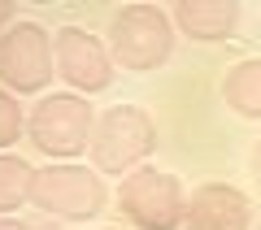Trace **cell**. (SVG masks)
Here are the masks:
<instances>
[{"instance_id": "cell-17", "label": "cell", "mask_w": 261, "mask_h": 230, "mask_svg": "<svg viewBox=\"0 0 261 230\" xmlns=\"http://www.w3.org/2000/svg\"><path fill=\"white\" fill-rule=\"evenodd\" d=\"M257 230H261V226H257Z\"/></svg>"}, {"instance_id": "cell-9", "label": "cell", "mask_w": 261, "mask_h": 230, "mask_svg": "<svg viewBox=\"0 0 261 230\" xmlns=\"http://www.w3.org/2000/svg\"><path fill=\"white\" fill-rule=\"evenodd\" d=\"M170 18L174 31H183L196 44H222L240 26V0H178Z\"/></svg>"}, {"instance_id": "cell-8", "label": "cell", "mask_w": 261, "mask_h": 230, "mask_svg": "<svg viewBox=\"0 0 261 230\" xmlns=\"http://www.w3.org/2000/svg\"><path fill=\"white\" fill-rule=\"evenodd\" d=\"M183 226L187 230H248L252 226V204L231 183H200L187 195Z\"/></svg>"}, {"instance_id": "cell-10", "label": "cell", "mask_w": 261, "mask_h": 230, "mask_svg": "<svg viewBox=\"0 0 261 230\" xmlns=\"http://www.w3.org/2000/svg\"><path fill=\"white\" fill-rule=\"evenodd\" d=\"M222 100L231 104L240 118L261 122V56L235 61L231 70L222 74Z\"/></svg>"}, {"instance_id": "cell-16", "label": "cell", "mask_w": 261, "mask_h": 230, "mask_svg": "<svg viewBox=\"0 0 261 230\" xmlns=\"http://www.w3.org/2000/svg\"><path fill=\"white\" fill-rule=\"evenodd\" d=\"M105 230H118V226H105Z\"/></svg>"}, {"instance_id": "cell-13", "label": "cell", "mask_w": 261, "mask_h": 230, "mask_svg": "<svg viewBox=\"0 0 261 230\" xmlns=\"http://www.w3.org/2000/svg\"><path fill=\"white\" fill-rule=\"evenodd\" d=\"M248 174H252V187L261 191V139L252 143V157H248Z\"/></svg>"}, {"instance_id": "cell-15", "label": "cell", "mask_w": 261, "mask_h": 230, "mask_svg": "<svg viewBox=\"0 0 261 230\" xmlns=\"http://www.w3.org/2000/svg\"><path fill=\"white\" fill-rule=\"evenodd\" d=\"M0 230H35V226H27V221H13V217H0Z\"/></svg>"}, {"instance_id": "cell-12", "label": "cell", "mask_w": 261, "mask_h": 230, "mask_svg": "<svg viewBox=\"0 0 261 230\" xmlns=\"http://www.w3.org/2000/svg\"><path fill=\"white\" fill-rule=\"evenodd\" d=\"M27 135V118H22V104L13 100V92L0 87V152H9L18 139Z\"/></svg>"}, {"instance_id": "cell-14", "label": "cell", "mask_w": 261, "mask_h": 230, "mask_svg": "<svg viewBox=\"0 0 261 230\" xmlns=\"http://www.w3.org/2000/svg\"><path fill=\"white\" fill-rule=\"evenodd\" d=\"M13 26V0H0V35Z\"/></svg>"}, {"instance_id": "cell-4", "label": "cell", "mask_w": 261, "mask_h": 230, "mask_svg": "<svg viewBox=\"0 0 261 230\" xmlns=\"http://www.w3.org/2000/svg\"><path fill=\"white\" fill-rule=\"evenodd\" d=\"M31 204L61 221H92L109 204V187H105V174H96V169L74 165V161H57V165L35 169Z\"/></svg>"}, {"instance_id": "cell-7", "label": "cell", "mask_w": 261, "mask_h": 230, "mask_svg": "<svg viewBox=\"0 0 261 230\" xmlns=\"http://www.w3.org/2000/svg\"><path fill=\"white\" fill-rule=\"evenodd\" d=\"M53 61L70 92L79 96H100L113 83V52L105 39H96L83 26H61L53 35Z\"/></svg>"}, {"instance_id": "cell-3", "label": "cell", "mask_w": 261, "mask_h": 230, "mask_svg": "<svg viewBox=\"0 0 261 230\" xmlns=\"http://www.w3.org/2000/svg\"><path fill=\"white\" fill-rule=\"evenodd\" d=\"M174 18L161 5H126L113 13L109 52L113 65H126L135 74H152L174 56Z\"/></svg>"}, {"instance_id": "cell-6", "label": "cell", "mask_w": 261, "mask_h": 230, "mask_svg": "<svg viewBox=\"0 0 261 230\" xmlns=\"http://www.w3.org/2000/svg\"><path fill=\"white\" fill-rule=\"evenodd\" d=\"M57 74L53 35L39 22H13L0 35V87L13 96H44Z\"/></svg>"}, {"instance_id": "cell-11", "label": "cell", "mask_w": 261, "mask_h": 230, "mask_svg": "<svg viewBox=\"0 0 261 230\" xmlns=\"http://www.w3.org/2000/svg\"><path fill=\"white\" fill-rule=\"evenodd\" d=\"M31 187H35V165L27 157L0 152V217H13L22 204H31Z\"/></svg>"}, {"instance_id": "cell-1", "label": "cell", "mask_w": 261, "mask_h": 230, "mask_svg": "<svg viewBox=\"0 0 261 230\" xmlns=\"http://www.w3.org/2000/svg\"><path fill=\"white\" fill-rule=\"evenodd\" d=\"M96 135V109L79 92H48L27 118V139L35 152L53 161H74L92 148Z\"/></svg>"}, {"instance_id": "cell-5", "label": "cell", "mask_w": 261, "mask_h": 230, "mask_svg": "<svg viewBox=\"0 0 261 230\" xmlns=\"http://www.w3.org/2000/svg\"><path fill=\"white\" fill-rule=\"evenodd\" d=\"M118 209L140 230H178L187 217V195L178 174L157 165H140L118 183Z\"/></svg>"}, {"instance_id": "cell-2", "label": "cell", "mask_w": 261, "mask_h": 230, "mask_svg": "<svg viewBox=\"0 0 261 230\" xmlns=\"http://www.w3.org/2000/svg\"><path fill=\"white\" fill-rule=\"evenodd\" d=\"M157 152V122L140 109V104H113L96 118V135H92V169L96 174H122L140 169L144 161Z\"/></svg>"}]
</instances>
